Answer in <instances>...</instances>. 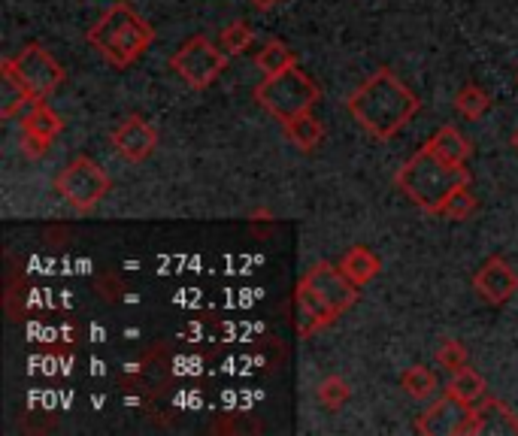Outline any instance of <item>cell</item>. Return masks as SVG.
I'll list each match as a JSON object with an SVG mask.
<instances>
[{"instance_id":"cell-1","label":"cell","mask_w":518,"mask_h":436,"mask_svg":"<svg viewBox=\"0 0 518 436\" xmlns=\"http://www.w3.org/2000/svg\"><path fill=\"white\" fill-rule=\"evenodd\" d=\"M346 106L370 137L391 140L412 122L422 103L391 70H379L349 94Z\"/></svg>"},{"instance_id":"cell-2","label":"cell","mask_w":518,"mask_h":436,"mask_svg":"<svg viewBox=\"0 0 518 436\" xmlns=\"http://www.w3.org/2000/svg\"><path fill=\"white\" fill-rule=\"evenodd\" d=\"M355 300H358V285H352L340 267H334L331 261L313 264L300 276L294 291L297 334L313 337L322 327L334 324L346 309H352Z\"/></svg>"},{"instance_id":"cell-3","label":"cell","mask_w":518,"mask_h":436,"mask_svg":"<svg viewBox=\"0 0 518 436\" xmlns=\"http://www.w3.org/2000/svg\"><path fill=\"white\" fill-rule=\"evenodd\" d=\"M394 182L419 209L440 215V206L446 203V197L452 191L470 185V173H467V167H455V164L437 158L425 146L397 170Z\"/></svg>"},{"instance_id":"cell-4","label":"cell","mask_w":518,"mask_h":436,"mask_svg":"<svg viewBox=\"0 0 518 436\" xmlns=\"http://www.w3.org/2000/svg\"><path fill=\"white\" fill-rule=\"evenodd\" d=\"M88 43L110 64L128 67L155 43V28L128 4H113L88 31Z\"/></svg>"},{"instance_id":"cell-5","label":"cell","mask_w":518,"mask_h":436,"mask_svg":"<svg viewBox=\"0 0 518 436\" xmlns=\"http://www.w3.org/2000/svg\"><path fill=\"white\" fill-rule=\"evenodd\" d=\"M255 100L267 109L273 119H279L285 125V122H291L303 113H313V106L322 100V88L309 79L303 70L291 67L285 73L264 76V82L255 88Z\"/></svg>"},{"instance_id":"cell-6","label":"cell","mask_w":518,"mask_h":436,"mask_svg":"<svg viewBox=\"0 0 518 436\" xmlns=\"http://www.w3.org/2000/svg\"><path fill=\"white\" fill-rule=\"evenodd\" d=\"M113 182L97 161L91 158H76L73 164H67L58 176H55V191L64 197L67 206H73L76 212H88L94 209L103 197L110 194Z\"/></svg>"},{"instance_id":"cell-7","label":"cell","mask_w":518,"mask_h":436,"mask_svg":"<svg viewBox=\"0 0 518 436\" xmlns=\"http://www.w3.org/2000/svg\"><path fill=\"white\" fill-rule=\"evenodd\" d=\"M170 67L176 70V76H182L185 85L206 88L228 67V52L225 49L219 52V46H213L206 37H194L170 58Z\"/></svg>"},{"instance_id":"cell-8","label":"cell","mask_w":518,"mask_h":436,"mask_svg":"<svg viewBox=\"0 0 518 436\" xmlns=\"http://www.w3.org/2000/svg\"><path fill=\"white\" fill-rule=\"evenodd\" d=\"M4 67L16 73V79L28 88L34 100H46L64 82V67L37 43L25 46L16 58H4Z\"/></svg>"},{"instance_id":"cell-9","label":"cell","mask_w":518,"mask_h":436,"mask_svg":"<svg viewBox=\"0 0 518 436\" xmlns=\"http://www.w3.org/2000/svg\"><path fill=\"white\" fill-rule=\"evenodd\" d=\"M470 415H473V406L470 403L446 394V397H440L437 403H431L419 415L416 430L422 436H464V427H467Z\"/></svg>"},{"instance_id":"cell-10","label":"cell","mask_w":518,"mask_h":436,"mask_svg":"<svg viewBox=\"0 0 518 436\" xmlns=\"http://www.w3.org/2000/svg\"><path fill=\"white\" fill-rule=\"evenodd\" d=\"M473 288H476V294H479L485 303L503 306V303L512 300L515 291H518V273H515L503 258L494 255V258H488V261L476 270Z\"/></svg>"},{"instance_id":"cell-11","label":"cell","mask_w":518,"mask_h":436,"mask_svg":"<svg viewBox=\"0 0 518 436\" xmlns=\"http://www.w3.org/2000/svg\"><path fill=\"white\" fill-rule=\"evenodd\" d=\"M464 436H518V415L503 400L485 397L473 406Z\"/></svg>"},{"instance_id":"cell-12","label":"cell","mask_w":518,"mask_h":436,"mask_svg":"<svg viewBox=\"0 0 518 436\" xmlns=\"http://www.w3.org/2000/svg\"><path fill=\"white\" fill-rule=\"evenodd\" d=\"M113 149L119 152V158L131 161V164H140L146 161L155 146H158V131L143 119V116H128L116 131H113Z\"/></svg>"},{"instance_id":"cell-13","label":"cell","mask_w":518,"mask_h":436,"mask_svg":"<svg viewBox=\"0 0 518 436\" xmlns=\"http://www.w3.org/2000/svg\"><path fill=\"white\" fill-rule=\"evenodd\" d=\"M437 158H443V161H449V164H455V167H464L467 164V158H470V143H467V137L458 131V128H452V125H446V128H440L428 143H425Z\"/></svg>"},{"instance_id":"cell-14","label":"cell","mask_w":518,"mask_h":436,"mask_svg":"<svg viewBox=\"0 0 518 436\" xmlns=\"http://www.w3.org/2000/svg\"><path fill=\"white\" fill-rule=\"evenodd\" d=\"M340 270L349 276V282H352V285L364 288V285H370V282L379 276L382 264H379V258H376L370 249H364V246H352V249L340 258Z\"/></svg>"},{"instance_id":"cell-15","label":"cell","mask_w":518,"mask_h":436,"mask_svg":"<svg viewBox=\"0 0 518 436\" xmlns=\"http://www.w3.org/2000/svg\"><path fill=\"white\" fill-rule=\"evenodd\" d=\"M282 131H285V137L291 140V146H297L300 152H313V149H319L322 140H325V128H322V122H319L313 113H303V116L285 122Z\"/></svg>"},{"instance_id":"cell-16","label":"cell","mask_w":518,"mask_h":436,"mask_svg":"<svg viewBox=\"0 0 518 436\" xmlns=\"http://www.w3.org/2000/svg\"><path fill=\"white\" fill-rule=\"evenodd\" d=\"M22 131L34 134V137H40V140H46V143H52V140L64 131V119L55 113V109H52L46 100H34L31 113H28L25 122H22Z\"/></svg>"},{"instance_id":"cell-17","label":"cell","mask_w":518,"mask_h":436,"mask_svg":"<svg viewBox=\"0 0 518 436\" xmlns=\"http://www.w3.org/2000/svg\"><path fill=\"white\" fill-rule=\"evenodd\" d=\"M28 103H34L28 88L16 79V73L10 67L0 64V116L13 119L16 113H22Z\"/></svg>"},{"instance_id":"cell-18","label":"cell","mask_w":518,"mask_h":436,"mask_svg":"<svg viewBox=\"0 0 518 436\" xmlns=\"http://www.w3.org/2000/svg\"><path fill=\"white\" fill-rule=\"evenodd\" d=\"M255 67H258L264 76H276V73H285V70L297 67V55H294L282 40H270V43H264V49L255 55Z\"/></svg>"},{"instance_id":"cell-19","label":"cell","mask_w":518,"mask_h":436,"mask_svg":"<svg viewBox=\"0 0 518 436\" xmlns=\"http://www.w3.org/2000/svg\"><path fill=\"white\" fill-rule=\"evenodd\" d=\"M400 388H403L412 400H431V397L437 394L440 382H437L434 370H428V367H422V364H412V367L403 370Z\"/></svg>"},{"instance_id":"cell-20","label":"cell","mask_w":518,"mask_h":436,"mask_svg":"<svg viewBox=\"0 0 518 436\" xmlns=\"http://www.w3.org/2000/svg\"><path fill=\"white\" fill-rule=\"evenodd\" d=\"M485 391H488L485 388V379L473 367H464V370L452 373V379L446 385V394H452V397H458V400H464L470 406H476L479 400H485Z\"/></svg>"},{"instance_id":"cell-21","label":"cell","mask_w":518,"mask_h":436,"mask_svg":"<svg viewBox=\"0 0 518 436\" xmlns=\"http://www.w3.org/2000/svg\"><path fill=\"white\" fill-rule=\"evenodd\" d=\"M488 106H491V97L479 85H464L455 94V109H458L464 119H482L488 113Z\"/></svg>"},{"instance_id":"cell-22","label":"cell","mask_w":518,"mask_h":436,"mask_svg":"<svg viewBox=\"0 0 518 436\" xmlns=\"http://www.w3.org/2000/svg\"><path fill=\"white\" fill-rule=\"evenodd\" d=\"M476 209H479V203H476V197L470 194V185H464V188H458V191H452V194L446 197V203L440 206V215H443V218H452V222H467V218H470Z\"/></svg>"},{"instance_id":"cell-23","label":"cell","mask_w":518,"mask_h":436,"mask_svg":"<svg viewBox=\"0 0 518 436\" xmlns=\"http://www.w3.org/2000/svg\"><path fill=\"white\" fill-rule=\"evenodd\" d=\"M316 394H319L322 406H328V409H340V406H346V403L352 400V385H349L343 376H325Z\"/></svg>"},{"instance_id":"cell-24","label":"cell","mask_w":518,"mask_h":436,"mask_svg":"<svg viewBox=\"0 0 518 436\" xmlns=\"http://www.w3.org/2000/svg\"><path fill=\"white\" fill-rule=\"evenodd\" d=\"M252 43H255V31H252L246 22H234V25H228V28L222 31V49H225L228 55H240V52H246Z\"/></svg>"},{"instance_id":"cell-25","label":"cell","mask_w":518,"mask_h":436,"mask_svg":"<svg viewBox=\"0 0 518 436\" xmlns=\"http://www.w3.org/2000/svg\"><path fill=\"white\" fill-rule=\"evenodd\" d=\"M437 364L449 373H458L467 367V349L458 343V340H446L440 349H437Z\"/></svg>"},{"instance_id":"cell-26","label":"cell","mask_w":518,"mask_h":436,"mask_svg":"<svg viewBox=\"0 0 518 436\" xmlns=\"http://www.w3.org/2000/svg\"><path fill=\"white\" fill-rule=\"evenodd\" d=\"M49 146H52V143H46V140H40V137H34V134L22 131V155H25V158L37 161V158H43V155H46V149H49Z\"/></svg>"},{"instance_id":"cell-27","label":"cell","mask_w":518,"mask_h":436,"mask_svg":"<svg viewBox=\"0 0 518 436\" xmlns=\"http://www.w3.org/2000/svg\"><path fill=\"white\" fill-rule=\"evenodd\" d=\"M249 4H252L255 10H273L276 4H282V0H249Z\"/></svg>"},{"instance_id":"cell-28","label":"cell","mask_w":518,"mask_h":436,"mask_svg":"<svg viewBox=\"0 0 518 436\" xmlns=\"http://www.w3.org/2000/svg\"><path fill=\"white\" fill-rule=\"evenodd\" d=\"M512 146H515V149H518V131H515V134H512Z\"/></svg>"}]
</instances>
